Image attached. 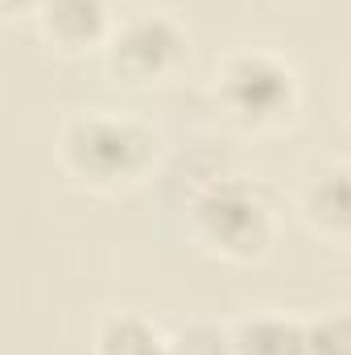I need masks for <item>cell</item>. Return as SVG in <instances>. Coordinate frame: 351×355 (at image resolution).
I'll list each match as a JSON object with an SVG mask.
<instances>
[{
  "instance_id": "obj_1",
  "label": "cell",
  "mask_w": 351,
  "mask_h": 355,
  "mask_svg": "<svg viewBox=\"0 0 351 355\" xmlns=\"http://www.w3.org/2000/svg\"><path fill=\"white\" fill-rule=\"evenodd\" d=\"M157 132L149 120L116 107H91L67 116L58 132L62 170L95 194H120L141 186L157 166Z\"/></svg>"
},
{
  "instance_id": "obj_2",
  "label": "cell",
  "mask_w": 351,
  "mask_h": 355,
  "mask_svg": "<svg viewBox=\"0 0 351 355\" xmlns=\"http://www.w3.org/2000/svg\"><path fill=\"white\" fill-rule=\"evenodd\" d=\"M186 227L198 252L223 265H257L277 244V211L257 182L211 178L190 194Z\"/></svg>"
},
{
  "instance_id": "obj_3",
  "label": "cell",
  "mask_w": 351,
  "mask_h": 355,
  "mask_svg": "<svg viewBox=\"0 0 351 355\" xmlns=\"http://www.w3.org/2000/svg\"><path fill=\"white\" fill-rule=\"evenodd\" d=\"M211 103L240 132H277L302 112V75L281 50L244 46L215 67Z\"/></svg>"
},
{
  "instance_id": "obj_4",
  "label": "cell",
  "mask_w": 351,
  "mask_h": 355,
  "mask_svg": "<svg viewBox=\"0 0 351 355\" xmlns=\"http://www.w3.org/2000/svg\"><path fill=\"white\" fill-rule=\"evenodd\" d=\"M103 62L108 75L124 87H166L190 62V33L186 25L162 12V8H141L124 21L112 25L103 42Z\"/></svg>"
},
{
  "instance_id": "obj_5",
  "label": "cell",
  "mask_w": 351,
  "mask_h": 355,
  "mask_svg": "<svg viewBox=\"0 0 351 355\" xmlns=\"http://www.w3.org/2000/svg\"><path fill=\"white\" fill-rule=\"evenodd\" d=\"M37 33L42 42L62 54V58H87L99 54L112 25H116V8L112 0H37L33 8Z\"/></svg>"
},
{
  "instance_id": "obj_6",
  "label": "cell",
  "mask_w": 351,
  "mask_h": 355,
  "mask_svg": "<svg viewBox=\"0 0 351 355\" xmlns=\"http://www.w3.org/2000/svg\"><path fill=\"white\" fill-rule=\"evenodd\" d=\"M298 215L302 223L327 240V244H348L351 236V194H348V162H323L306 178L298 194Z\"/></svg>"
},
{
  "instance_id": "obj_7",
  "label": "cell",
  "mask_w": 351,
  "mask_h": 355,
  "mask_svg": "<svg viewBox=\"0 0 351 355\" xmlns=\"http://www.w3.org/2000/svg\"><path fill=\"white\" fill-rule=\"evenodd\" d=\"M228 343L232 355H306V331L293 314L261 310L228 322Z\"/></svg>"
},
{
  "instance_id": "obj_8",
  "label": "cell",
  "mask_w": 351,
  "mask_h": 355,
  "mask_svg": "<svg viewBox=\"0 0 351 355\" xmlns=\"http://www.w3.org/2000/svg\"><path fill=\"white\" fill-rule=\"evenodd\" d=\"M170 343V335L141 310H108L95 322V355H157Z\"/></svg>"
},
{
  "instance_id": "obj_9",
  "label": "cell",
  "mask_w": 351,
  "mask_h": 355,
  "mask_svg": "<svg viewBox=\"0 0 351 355\" xmlns=\"http://www.w3.org/2000/svg\"><path fill=\"white\" fill-rule=\"evenodd\" d=\"M306 355H351V322L348 310H323L318 318H302Z\"/></svg>"
},
{
  "instance_id": "obj_10",
  "label": "cell",
  "mask_w": 351,
  "mask_h": 355,
  "mask_svg": "<svg viewBox=\"0 0 351 355\" xmlns=\"http://www.w3.org/2000/svg\"><path fill=\"white\" fill-rule=\"evenodd\" d=\"M178 355H232L228 322H186L170 335Z\"/></svg>"
},
{
  "instance_id": "obj_11",
  "label": "cell",
  "mask_w": 351,
  "mask_h": 355,
  "mask_svg": "<svg viewBox=\"0 0 351 355\" xmlns=\"http://www.w3.org/2000/svg\"><path fill=\"white\" fill-rule=\"evenodd\" d=\"M37 0H0V17H17V12H33Z\"/></svg>"
},
{
  "instance_id": "obj_12",
  "label": "cell",
  "mask_w": 351,
  "mask_h": 355,
  "mask_svg": "<svg viewBox=\"0 0 351 355\" xmlns=\"http://www.w3.org/2000/svg\"><path fill=\"white\" fill-rule=\"evenodd\" d=\"M157 355H178V352H174V343H166V347H162Z\"/></svg>"
}]
</instances>
